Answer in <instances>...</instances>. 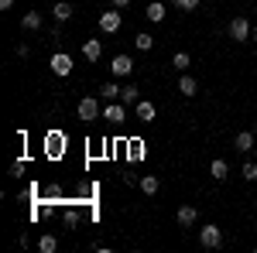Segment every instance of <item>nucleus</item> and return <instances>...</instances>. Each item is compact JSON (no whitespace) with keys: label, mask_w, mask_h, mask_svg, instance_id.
<instances>
[{"label":"nucleus","mask_w":257,"mask_h":253,"mask_svg":"<svg viewBox=\"0 0 257 253\" xmlns=\"http://www.w3.org/2000/svg\"><path fill=\"white\" fill-rule=\"evenodd\" d=\"M199 243H202L206 250H219V246H223V229H219L216 222L202 226V229H199Z\"/></svg>","instance_id":"f03ea898"},{"label":"nucleus","mask_w":257,"mask_h":253,"mask_svg":"<svg viewBox=\"0 0 257 253\" xmlns=\"http://www.w3.org/2000/svg\"><path fill=\"white\" fill-rule=\"evenodd\" d=\"M230 38H233V41L254 38V24H250L247 18H233V21H230Z\"/></svg>","instance_id":"20e7f679"},{"label":"nucleus","mask_w":257,"mask_h":253,"mask_svg":"<svg viewBox=\"0 0 257 253\" xmlns=\"http://www.w3.org/2000/svg\"><path fill=\"white\" fill-rule=\"evenodd\" d=\"M72 65H76V62H72V55H65V52H55V55L48 59V69H52L55 76H69Z\"/></svg>","instance_id":"39448f33"},{"label":"nucleus","mask_w":257,"mask_h":253,"mask_svg":"<svg viewBox=\"0 0 257 253\" xmlns=\"http://www.w3.org/2000/svg\"><path fill=\"white\" fill-rule=\"evenodd\" d=\"M41 24H45L41 11H28V14L21 18V28H24V31H41Z\"/></svg>","instance_id":"2eb2a0df"},{"label":"nucleus","mask_w":257,"mask_h":253,"mask_svg":"<svg viewBox=\"0 0 257 253\" xmlns=\"http://www.w3.org/2000/svg\"><path fill=\"white\" fill-rule=\"evenodd\" d=\"M110 72H113L117 79H131V72H134V59H131V55H113Z\"/></svg>","instance_id":"423d86ee"},{"label":"nucleus","mask_w":257,"mask_h":253,"mask_svg":"<svg viewBox=\"0 0 257 253\" xmlns=\"http://www.w3.org/2000/svg\"><path fill=\"white\" fill-rule=\"evenodd\" d=\"M120 24H123V18H120V7H113V11H103V14H99V31H103V35H117Z\"/></svg>","instance_id":"7ed1b4c3"},{"label":"nucleus","mask_w":257,"mask_h":253,"mask_svg":"<svg viewBox=\"0 0 257 253\" xmlns=\"http://www.w3.org/2000/svg\"><path fill=\"white\" fill-rule=\"evenodd\" d=\"M254 161H257V147H254Z\"/></svg>","instance_id":"2f4dec72"},{"label":"nucleus","mask_w":257,"mask_h":253,"mask_svg":"<svg viewBox=\"0 0 257 253\" xmlns=\"http://www.w3.org/2000/svg\"><path fill=\"white\" fill-rule=\"evenodd\" d=\"M11 175H14V178H21V175H24V161H14V168H11Z\"/></svg>","instance_id":"cd10ccee"},{"label":"nucleus","mask_w":257,"mask_h":253,"mask_svg":"<svg viewBox=\"0 0 257 253\" xmlns=\"http://www.w3.org/2000/svg\"><path fill=\"white\" fill-rule=\"evenodd\" d=\"M38 250H41V253H55V250H59V239H55L52 233H45V236L38 239Z\"/></svg>","instance_id":"aec40b11"},{"label":"nucleus","mask_w":257,"mask_h":253,"mask_svg":"<svg viewBox=\"0 0 257 253\" xmlns=\"http://www.w3.org/2000/svg\"><path fill=\"white\" fill-rule=\"evenodd\" d=\"M14 7V0H0V11H11Z\"/></svg>","instance_id":"c85d7f7f"},{"label":"nucleus","mask_w":257,"mask_h":253,"mask_svg":"<svg viewBox=\"0 0 257 253\" xmlns=\"http://www.w3.org/2000/svg\"><path fill=\"white\" fill-rule=\"evenodd\" d=\"M254 41H257V24H254Z\"/></svg>","instance_id":"7c9ffc66"},{"label":"nucleus","mask_w":257,"mask_h":253,"mask_svg":"<svg viewBox=\"0 0 257 253\" xmlns=\"http://www.w3.org/2000/svg\"><path fill=\"white\" fill-rule=\"evenodd\" d=\"M141 192L144 195H158V188H161V178L158 175H141Z\"/></svg>","instance_id":"f3484780"},{"label":"nucleus","mask_w":257,"mask_h":253,"mask_svg":"<svg viewBox=\"0 0 257 253\" xmlns=\"http://www.w3.org/2000/svg\"><path fill=\"white\" fill-rule=\"evenodd\" d=\"M199 4H202V0H175L178 11H199Z\"/></svg>","instance_id":"a878e982"},{"label":"nucleus","mask_w":257,"mask_h":253,"mask_svg":"<svg viewBox=\"0 0 257 253\" xmlns=\"http://www.w3.org/2000/svg\"><path fill=\"white\" fill-rule=\"evenodd\" d=\"M127 4H131V0H113V7H127Z\"/></svg>","instance_id":"c756f323"},{"label":"nucleus","mask_w":257,"mask_h":253,"mask_svg":"<svg viewBox=\"0 0 257 253\" xmlns=\"http://www.w3.org/2000/svg\"><path fill=\"white\" fill-rule=\"evenodd\" d=\"M254 144H257V134H254V130H240V134H237V140H233V147H237L240 154L254 151Z\"/></svg>","instance_id":"f8f14e48"},{"label":"nucleus","mask_w":257,"mask_h":253,"mask_svg":"<svg viewBox=\"0 0 257 253\" xmlns=\"http://www.w3.org/2000/svg\"><path fill=\"white\" fill-rule=\"evenodd\" d=\"M79 222V215H76V209H65V226H76Z\"/></svg>","instance_id":"bb28decb"},{"label":"nucleus","mask_w":257,"mask_h":253,"mask_svg":"<svg viewBox=\"0 0 257 253\" xmlns=\"http://www.w3.org/2000/svg\"><path fill=\"white\" fill-rule=\"evenodd\" d=\"M178 93H182L185 99H192V96L199 93V82L189 76V72H182V79H178Z\"/></svg>","instance_id":"ddd939ff"},{"label":"nucleus","mask_w":257,"mask_h":253,"mask_svg":"<svg viewBox=\"0 0 257 253\" xmlns=\"http://www.w3.org/2000/svg\"><path fill=\"white\" fill-rule=\"evenodd\" d=\"M254 134H257V123H254Z\"/></svg>","instance_id":"473e14b6"},{"label":"nucleus","mask_w":257,"mask_h":253,"mask_svg":"<svg viewBox=\"0 0 257 253\" xmlns=\"http://www.w3.org/2000/svg\"><path fill=\"white\" fill-rule=\"evenodd\" d=\"M127 157H131V161H141V157H144V144H141V140H131V144H127Z\"/></svg>","instance_id":"b1692460"},{"label":"nucleus","mask_w":257,"mask_h":253,"mask_svg":"<svg viewBox=\"0 0 257 253\" xmlns=\"http://www.w3.org/2000/svg\"><path fill=\"white\" fill-rule=\"evenodd\" d=\"M120 103H123L127 110H131V106H138V103H141V89L134 86V82H127V86H123V93H120Z\"/></svg>","instance_id":"4468645a"},{"label":"nucleus","mask_w":257,"mask_h":253,"mask_svg":"<svg viewBox=\"0 0 257 253\" xmlns=\"http://www.w3.org/2000/svg\"><path fill=\"white\" fill-rule=\"evenodd\" d=\"M76 113H79V120L93 123V120H99V117H103V106H99V99H96V96H86V99H79Z\"/></svg>","instance_id":"f257e3e1"},{"label":"nucleus","mask_w":257,"mask_h":253,"mask_svg":"<svg viewBox=\"0 0 257 253\" xmlns=\"http://www.w3.org/2000/svg\"><path fill=\"white\" fill-rule=\"evenodd\" d=\"M72 14H76V7H72L69 0H59V4L52 7V18H55V21H62V24H65V21L72 18Z\"/></svg>","instance_id":"dca6fc26"},{"label":"nucleus","mask_w":257,"mask_h":253,"mask_svg":"<svg viewBox=\"0 0 257 253\" xmlns=\"http://www.w3.org/2000/svg\"><path fill=\"white\" fill-rule=\"evenodd\" d=\"M99 55H103V41L99 38H86L82 41V59L86 62H99Z\"/></svg>","instance_id":"9d476101"},{"label":"nucleus","mask_w":257,"mask_h":253,"mask_svg":"<svg viewBox=\"0 0 257 253\" xmlns=\"http://www.w3.org/2000/svg\"><path fill=\"white\" fill-rule=\"evenodd\" d=\"M134 45H138V52H151L155 48V38L148 31H141V35H134Z\"/></svg>","instance_id":"412c9836"},{"label":"nucleus","mask_w":257,"mask_h":253,"mask_svg":"<svg viewBox=\"0 0 257 253\" xmlns=\"http://www.w3.org/2000/svg\"><path fill=\"white\" fill-rule=\"evenodd\" d=\"M155 113H158V110H155V103H148V99H141L138 106H134V120H138V123H151Z\"/></svg>","instance_id":"9b49d317"},{"label":"nucleus","mask_w":257,"mask_h":253,"mask_svg":"<svg viewBox=\"0 0 257 253\" xmlns=\"http://www.w3.org/2000/svg\"><path fill=\"white\" fill-rule=\"evenodd\" d=\"M240 175H243V181H257V161H247L240 168Z\"/></svg>","instance_id":"393cba45"},{"label":"nucleus","mask_w":257,"mask_h":253,"mask_svg":"<svg viewBox=\"0 0 257 253\" xmlns=\"http://www.w3.org/2000/svg\"><path fill=\"white\" fill-rule=\"evenodd\" d=\"M62 151H65V137H62L59 130H52V134L45 137V154L48 157H62Z\"/></svg>","instance_id":"6e6552de"},{"label":"nucleus","mask_w":257,"mask_h":253,"mask_svg":"<svg viewBox=\"0 0 257 253\" xmlns=\"http://www.w3.org/2000/svg\"><path fill=\"white\" fill-rule=\"evenodd\" d=\"M172 65H175L178 72H189V65H192V59H189V52H178L175 59H172Z\"/></svg>","instance_id":"5701e85b"},{"label":"nucleus","mask_w":257,"mask_h":253,"mask_svg":"<svg viewBox=\"0 0 257 253\" xmlns=\"http://www.w3.org/2000/svg\"><path fill=\"white\" fill-rule=\"evenodd\" d=\"M175 219H178V226H182V229H192V226H196V219H199V209H196V205H182V209L175 212Z\"/></svg>","instance_id":"1a4fd4ad"},{"label":"nucleus","mask_w":257,"mask_h":253,"mask_svg":"<svg viewBox=\"0 0 257 253\" xmlns=\"http://www.w3.org/2000/svg\"><path fill=\"white\" fill-rule=\"evenodd\" d=\"M209 175H213V181H223V178L230 175V164H226L223 157H216V161L209 164Z\"/></svg>","instance_id":"6ab92c4d"},{"label":"nucleus","mask_w":257,"mask_h":253,"mask_svg":"<svg viewBox=\"0 0 257 253\" xmlns=\"http://www.w3.org/2000/svg\"><path fill=\"white\" fill-rule=\"evenodd\" d=\"M99 93H103V99H120L123 89H120L117 82H103V89H99Z\"/></svg>","instance_id":"4be33fe9"},{"label":"nucleus","mask_w":257,"mask_h":253,"mask_svg":"<svg viewBox=\"0 0 257 253\" xmlns=\"http://www.w3.org/2000/svg\"><path fill=\"white\" fill-rule=\"evenodd\" d=\"M165 14H168V11H165V4H161V0L148 4V11H144V18H148V21H155V24H161V21H165Z\"/></svg>","instance_id":"a211bd4d"},{"label":"nucleus","mask_w":257,"mask_h":253,"mask_svg":"<svg viewBox=\"0 0 257 253\" xmlns=\"http://www.w3.org/2000/svg\"><path fill=\"white\" fill-rule=\"evenodd\" d=\"M103 120L113 123V127L123 123V120H127V106H123V103H106V106H103Z\"/></svg>","instance_id":"0eeeda50"}]
</instances>
